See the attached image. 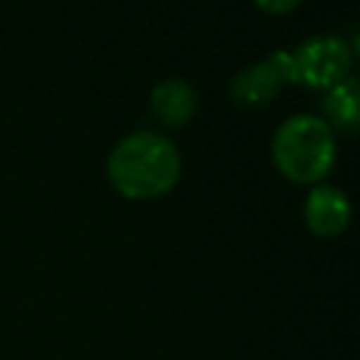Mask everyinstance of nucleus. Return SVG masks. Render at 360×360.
<instances>
[{
  "label": "nucleus",
  "mask_w": 360,
  "mask_h": 360,
  "mask_svg": "<svg viewBox=\"0 0 360 360\" xmlns=\"http://www.w3.org/2000/svg\"><path fill=\"white\" fill-rule=\"evenodd\" d=\"M180 149L172 138L155 129H138L124 135L110 158L107 177L129 200H155L180 180Z\"/></svg>",
  "instance_id": "f257e3e1"
},
{
  "label": "nucleus",
  "mask_w": 360,
  "mask_h": 360,
  "mask_svg": "<svg viewBox=\"0 0 360 360\" xmlns=\"http://www.w3.org/2000/svg\"><path fill=\"white\" fill-rule=\"evenodd\" d=\"M270 155L276 169L292 183L318 186V180L329 174L338 155L335 132L312 112L290 115L276 127Z\"/></svg>",
  "instance_id": "f03ea898"
},
{
  "label": "nucleus",
  "mask_w": 360,
  "mask_h": 360,
  "mask_svg": "<svg viewBox=\"0 0 360 360\" xmlns=\"http://www.w3.org/2000/svg\"><path fill=\"white\" fill-rule=\"evenodd\" d=\"M295 82L312 90H326L352 73V48L335 34H315L292 51Z\"/></svg>",
  "instance_id": "7ed1b4c3"
},
{
  "label": "nucleus",
  "mask_w": 360,
  "mask_h": 360,
  "mask_svg": "<svg viewBox=\"0 0 360 360\" xmlns=\"http://www.w3.org/2000/svg\"><path fill=\"white\" fill-rule=\"evenodd\" d=\"M352 217L349 197L335 186H312L304 202V222L315 236L332 239L346 231Z\"/></svg>",
  "instance_id": "20e7f679"
},
{
  "label": "nucleus",
  "mask_w": 360,
  "mask_h": 360,
  "mask_svg": "<svg viewBox=\"0 0 360 360\" xmlns=\"http://www.w3.org/2000/svg\"><path fill=\"white\" fill-rule=\"evenodd\" d=\"M281 76L276 73V68L270 65V59H259L250 62L245 68H239L231 79V98L236 107L242 110H253V107H264L267 101H273L281 90Z\"/></svg>",
  "instance_id": "39448f33"
},
{
  "label": "nucleus",
  "mask_w": 360,
  "mask_h": 360,
  "mask_svg": "<svg viewBox=\"0 0 360 360\" xmlns=\"http://www.w3.org/2000/svg\"><path fill=\"white\" fill-rule=\"evenodd\" d=\"M149 112L163 127H183L197 112V93L186 79H163L149 93Z\"/></svg>",
  "instance_id": "423d86ee"
},
{
  "label": "nucleus",
  "mask_w": 360,
  "mask_h": 360,
  "mask_svg": "<svg viewBox=\"0 0 360 360\" xmlns=\"http://www.w3.org/2000/svg\"><path fill=\"white\" fill-rule=\"evenodd\" d=\"M357 87H360V82H357V76H346L343 82H338V84H332V87H326L323 90V96H321V121L335 132H340V135H354L357 132V121H360V101H357Z\"/></svg>",
  "instance_id": "0eeeda50"
},
{
  "label": "nucleus",
  "mask_w": 360,
  "mask_h": 360,
  "mask_svg": "<svg viewBox=\"0 0 360 360\" xmlns=\"http://www.w3.org/2000/svg\"><path fill=\"white\" fill-rule=\"evenodd\" d=\"M301 0H256V6H262L264 11H270V14H281V11H290V8H295Z\"/></svg>",
  "instance_id": "6e6552de"
}]
</instances>
